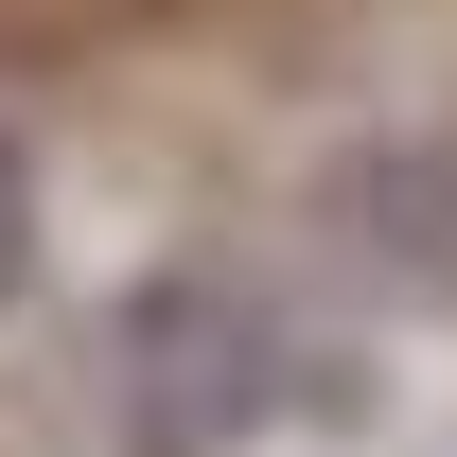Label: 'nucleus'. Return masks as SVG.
I'll return each instance as SVG.
<instances>
[{
  "label": "nucleus",
  "instance_id": "7ed1b4c3",
  "mask_svg": "<svg viewBox=\"0 0 457 457\" xmlns=\"http://www.w3.org/2000/svg\"><path fill=\"white\" fill-rule=\"evenodd\" d=\"M36 246H54V176H36V141L0 123V317L36 299Z\"/></svg>",
  "mask_w": 457,
  "mask_h": 457
},
{
  "label": "nucleus",
  "instance_id": "f257e3e1",
  "mask_svg": "<svg viewBox=\"0 0 457 457\" xmlns=\"http://www.w3.org/2000/svg\"><path fill=\"white\" fill-rule=\"evenodd\" d=\"M282 404H299V335L228 264L123 282V317H106V440L123 457H246V440H282Z\"/></svg>",
  "mask_w": 457,
  "mask_h": 457
},
{
  "label": "nucleus",
  "instance_id": "f03ea898",
  "mask_svg": "<svg viewBox=\"0 0 457 457\" xmlns=\"http://www.w3.org/2000/svg\"><path fill=\"white\" fill-rule=\"evenodd\" d=\"M335 246L370 264V282H404V299H457V159L440 141L335 159Z\"/></svg>",
  "mask_w": 457,
  "mask_h": 457
}]
</instances>
